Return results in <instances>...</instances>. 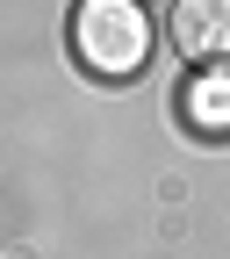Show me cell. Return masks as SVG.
I'll list each match as a JSON object with an SVG mask.
<instances>
[{"label": "cell", "instance_id": "cell-1", "mask_svg": "<svg viewBox=\"0 0 230 259\" xmlns=\"http://www.w3.org/2000/svg\"><path fill=\"white\" fill-rule=\"evenodd\" d=\"M151 15L144 0H79L72 8V58L94 79H137L151 65Z\"/></svg>", "mask_w": 230, "mask_h": 259}, {"label": "cell", "instance_id": "cell-2", "mask_svg": "<svg viewBox=\"0 0 230 259\" xmlns=\"http://www.w3.org/2000/svg\"><path fill=\"white\" fill-rule=\"evenodd\" d=\"M173 51L187 65H230V0H173Z\"/></svg>", "mask_w": 230, "mask_h": 259}, {"label": "cell", "instance_id": "cell-3", "mask_svg": "<svg viewBox=\"0 0 230 259\" xmlns=\"http://www.w3.org/2000/svg\"><path fill=\"white\" fill-rule=\"evenodd\" d=\"M180 122L194 137H230V65H202L180 87Z\"/></svg>", "mask_w": 230, "mask_h": 259}]
</instances>
